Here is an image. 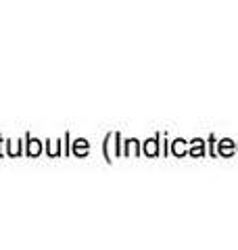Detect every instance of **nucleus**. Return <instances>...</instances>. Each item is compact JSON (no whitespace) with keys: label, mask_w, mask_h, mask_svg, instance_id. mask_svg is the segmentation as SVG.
Segmentation results:
<instances>
[{"label":"nucleus","mask_w":238,"mask_h":250,"mask_svg":"<svg viewBox=\"0 0 238 250\" xmlns=\"http://www.w3.org/2000/svg\"><path fill=\"white\" fill-rule=\"evenodd\" d=\"M232 150H234V146H232V142H230V140H224V142L219 144V152H221V154H232Z\"/></svg>","instance_id":"1"},{"label":"nucleus","mask_w":238,"mask_h":250,"mask_svg":"<svg viewBox=\"0 0 238 250\" xmlns=\"http://www.w3.org/2000/svg\"><path fill=\"white\" fill-rule=\"evenodd\" d=\"M144 150H146L148 156H155L157 154V142H155V140H148L146 146H144Z\"/></svg>","instance_id":"2"},{"label":"nucleus","mask_w":238,"mask_h":250,"mask_svg":"<svg viewBox=\"0 0 238 250\" xmlns=\"http://www.w3.org/2000/svg\"><path fill=\"white\" fill-rule=\"evenodd\" d=\"M40 152V144H38V140H31V144H29V154H38Z\"/></svg>","instance_id":"3"}]
</instances>
